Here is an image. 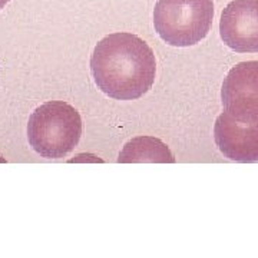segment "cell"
<instances>
[{"label":"cell","instance_id":"6da1fadb","mask_svg":"<svg viewBox=\"0 0 258 258\" xmlns=\"http://www.w3.org/2000/svg\"><path fill=\"white\" fill-rule=\"evenodd\" d=\"M95 85L116 101H135L152 88L157 75L154 50L132 33H112L98 42L91 56Z\"/></svg>","mask_w":258,"mask_h":258},{"label":"cell","instance_id":"7a4b0ae2","mask_svg":"<svg viewBox=\"0 0 258 258\" xmlns=\"http://www.w3.org/2000/svg\"><path fill=\"white\" fill-rule=\"evenodd\" d=\"M82 129L81 113L72 105L63 101L45 102L29 118V145L42 158L60 159L78 147Z\"/></svg>","mask_w":258,"mask_h":258},{"label":"cell","instance_id":"3957f363","mask_svg":"<svg viewBox=\"0 0 258 258\" xmlns=\"http://www.w3.org/2000/svg\"><path fill=\"white\" fill-rule=\"evenodd\" d=\"M212 20V0H158L154 9L158 36L175 47L200 43L210 33Z\"/></svg>","mask_w":258,"mask_h":258},{"label":"cell","instance_id":"277c9868","mask_svg":"<svg viewBox=\"0 0 258 258\" xmlns=\"http://www.w3.org/2000/svg\"><path fill=\"white\" fill-rule=\"evenodd\" d=\"M214 141L225 158L235 162L258 161V116L237 118L224 111L214 125Z\"/></svg>","mask_w":258,"mask_h":258},{"label":"cell","instance_id":"5b68a950","mask_svg":"<svg viewBox=\"0 0 258 258\" xmlns=\"http://www.w3.org/2000/svg\"><path fill=\"white\" fill-rule=\"evenodd\" d=\"M220 35L238 53H258V0H232L222 10Z\"/></svg>","mask_w":258,"mask_h":258},{"label":"cell","instance_id":"8992f818","mask_svg":"<svg viewBox=\"0 0 258 258\" xmlns=\"http://www.w3.org/2000/svg\"><path fill=\"white\" fill-rule=\"evenodd\" d=\"M224 111L237 118L258 116V60L231 68L221 89Z\"/></svg>","mask_w":258,"mask_h":258},{"label":"cell","instance_id":"52a82bcc","mask_svg":"<svg viewBox=\"0 0 258 258\" xmlns=\"http://www.w3.org/2000/svg\"><path fill=\"white\" fill-rule=\"evenodd\" d=\"M119 164L132 162H161V164H174L175 158L169 148L161 139L154 137H137L125 144L120 151Z\"/></svg>","mask_w":258,"mask_h":258},{"label":"cell","instance_id":"ba28073f","mask_svg":"<svg viewBox=\"0 0 258 258\" xmlns=\"http://www.w3.org/2000/svg\"><path fill=\"white\" fill-rule=\"evenodd\" d=\"M10 0H0V10L3 9V8H5V6H6V5H8V3H9Z\"/></svg>","mask_w":258,"mask_h":258}]
</instances>
